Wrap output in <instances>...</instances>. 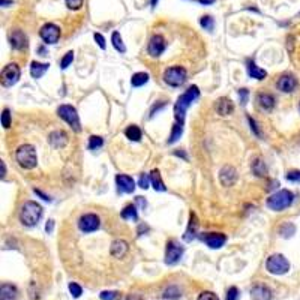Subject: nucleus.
<instances>
[{"mask_svg":"<svg viewBox=\"0 0 300 300\" xmlns=\"http://www.w3.org/2000/svg\"><path fill=\"white\" fill-rule=\"evenodd\" d=\"M198 96H200V90H198L197 86H191L182 96H179L177 102L174 105V119H176V123H180V125L185 123L186 111H188V108L192 105V102L195 101Z\"/></svg>","mask_w":300,"mask_h":300,"instance_id":"nucleus-1","label":"nucleus"},{"mask_svg":"<svg viewBox=\"0 0 300 300\" xmlns=\"http://www.w3.org/2000/svg\"><path fill=\"white\" fill-rule=\"evenodd\" d=\"M15 161L24 170H33L38 164L36 150L32 144H21L15 152Z\"/></svg>","mask_w":300,"mask_h":300,"instance_id":"nucleus-2","label":"nucleus"},{"mask_svg":"<svg viewBox=\"0 0 300 300\" xmlns=\"http://www.w3.org/2000/svg\"><path fill=\"white\" fill-rule=\"evenodd\" d=\"M294 201V194L288 189H281L267 198V207L275 212H282Z\"/></svg>","mask_w":300,"mask_h":300,"instance_id":"nucleus-3","label":"nucleus"},{"mask_svg":"<svg viewBox=\"0 0 300 300\" xmlns=\"http://www.w3.org/2000/svg\"><path fill=\"white\" fill-rule=\"evenodd\" d=\"M42 218V207L35 201H27L21 206L20 222L26 227H35Z\"/></svg>","mask_w":300,"mask_h":300,"instance_id":"nucleus-4","label":"nucleus"},{"mask_svg":"<svg viewBox=\"0 0 300 300\" xmlns=\"http://www.w3.org/2000/svg\"><path fill=\"white\" fill-rule=\"evenodd\" d=\"M188 80V72L182 66H171L164 72V81L171 87H180Z\"/></svg>","mask_w":300,"mask_h":300,"instance_id":"nucleus-5","label":"nucleus"},{"mask_svg":"<svg viewBox=\"0 0 300 300\" xmlns=\"http://www.w3.org/2000/svg\"><path fill=\"white\" fill-rule=\"evenodd\" d=\"M266 269L272 275H285L290 270L288 260L281 254H273L266 261Z\"/></svg>","mask_w":300,"mask_h":300,"instance_id":"nucleus-6","label":"nucleus"},{"mask_svg":"<svg viewBox=\"0 0 300 300\" xmlns=\"http://www.w3.org/2000/svg\"><path fill=\"white\" fill-rule=\"evenodd\" d=\"M21 77V69L17 63H9L3 68L2 74H0V83L3 87H12L18 83Z\"/></svg>","mask_w":300,"mask_h":300,"instance_id":"nucleus-7","label":"nucleus"},{"mask_svg":"<svg viewBox=\"0 0 300 300\" xmlns=\"http://www.w3.org/2000/svg\"><path fill=\"white\" fill-rule=\"evenodd\" d=\"M57 114H59V117H62L74 131H77V132L81 131V123H80L78 113H77V110H75L72 105H60L59 110H57Z\"/></svg>","mask_w":300,"mask_h":300,"instance_id":"nucleus-8","label":"nucleus"},{"mask_svg":"<svg viewBox=\"0 0 300 300\" xmlns=\"http://www.w3.org/2000/svg\"><path fill=\"white\" fill-rule=\"evenodd\" d=\"M182 255H183V246L174 239L168 240L165 248V263L168 266H173L180 261Z\"/></svg>","mask_w":300,"mask_h":300,"instance_id":"nucleus-9","label":"nucleus"},{"mask_svg":"<svg viewBox=\"0 0 300 300\" xmlns=\"http://www.w3.org/2000/svg\"><path fill=\"white\" fill-rule=\"evenodd\" d=\"M60 27L53 24V23H47L41 27L39 30V36L45 44H56L60 39Z\"/></svg>","mask_w":300,"mask_h":300,"instance_id":"nucleus-10","label":"nucleus"},{"mask_svg":"<svg viewBox=\"0 0 300 300\" xmlns=\"http://www.w3.org/2000/svg\"><path fill=\"white\" fill-rule=\"evenodd\" d=\"M165 39L162 35H153L152 38L149 39V44H147V54L153 59H158L164 51H165Z\"/></svg>","mask_w":300,"mask_h":300,"instance_id":"nucleus-11","label":"nucleus"},{"mask_svg":"<svg viewBox=\"0 0 300 300\" xmlns=\"http://www.w3.org/2000/svg\"><path fill=\"white\" fill-rule=\"evenodd\" d=\"M99 225H101V219H99V216H96L95 213H86L78 219V228L86 234L96 231L99 228Z\"/></svg>","mask_w":300,"mask_h":300,"instance_id":"nucleus-12","label":"nucleus"},{"mask_svg":"<svg viewBox=\"0 0 300 300\" xmlns=\"http://www.w3.org/2000/svg\"><path fill=\"white\" fill-rule=\"evenodd\" d=\"M219 180L222 186H233L237 182V171L233 165H224L219 171Z\"/></svg>","mask_w":300,"mask_h":300,"instance_id":"nucleus-13","label":"nucleus"},{"mask_svg":"<svg viewBox=\"0 0 300 300\" xmlns=\"http://www.w3.org/2000/svg\"><path fill=\"white\" fill-rule=\"evenodd\" d=\"M276 86H278V89H279L281 92H284V93H291V92H294V89L297 87V80H296V77L291 75V74H284V75L279 77Z\"/></svg>","mask_w":300,"mask_h":300,"instance_id":"nucleus-14","label":"nucleus"},{"mask_svg":"<svg viewBox=\"0 0 300 300\" xmlns=\"http://www.w3.org/2000/svg\"><path fill=\"white\" fill-rule=\"evenodd\" d=\"M203 240L207 243L209 248H212V249H219V248H222V246L225 245L227 237H225V234H222V233H207L206 236H203Z\"/></svg>","mask_w":300,"mask_h":300,"instance_id":"nucleus-15","label":"nucleus"},{"mask_svg":"<svg viewBox=\"0 0 300 300\" xmlns=\"http://www.w3.org/2000/svg\"><path fill=\"white\" fill-rule=\"evenodd\" d=\"M9 42H11V47L14 50H23L27 47V36L20 29H15L9 35Z\"/></svg>","mask_w":300,"mask_h":300,"instance_id":"nucleus-16","label":"nucleus"},{"mask_svg":"<svg viewBox=\"0 0 300 300\" xmlns=\"http://www.w3.org/2000/svg\"><path fill=\"white\" fill-rule=\"evenodd\" d=\"M128 251H129V245H128V242L123 240V239H117V240H114V242L111 243L110 252H111V255L116 257V258H123V257L128 254Z\"/></svg>","mask_w":300,"mask_h":300,"instance_id":"nucleus-17","label":"nucleus"},{"mask_svg":"<svg viewBox=\"0 0 300 300\" xmlns=\"http://www.w3.org/2000/svg\"><path fill=\"white\" fill-rule=\"evenodd\" d=\"M233 111H234V104H233V101H231L230 98L222 96V98H219L218 101H216V113L219 116L225 117V116L233 114Z\"/></svg>","mask_w":300,"mask_h":300,"instance_id":"nucleus-18","label":"nucleus"},{"mask_svg":"<svg viewBox=\"0 0 300 300\" xmlns=\"http://www.w3.org/2000/svg\"><path fill=\"white\" fill-rule=\"evenodd\" d=\"M116 183H117V189L120 192H125V194H131L134 192L135 189V182L132 177L126 176V174H117L116 177Z\"/></svg>","mask_w":300,"mask_h":300,"instance_id":"nucleus-19","label":"nucleus"},{"mask_svg":"<svg viewBox=\"0 0 300 300\" xmlns=\"http://www.w3.org/2000/svg\"><path fill=\"white\" fill-rule=\"evenodd\" d=\"M48 141L54 149H62L68 144V135L65 131H53L48 135Z\"/></svg>","mask_w":300,"mask_h":300,"instance_id":"nucleus-20","label":"nucleus"},{"mask_svg":"<svg viewBox=\"0 0 300 300\" xmlns=\"http://www.w3.org/2000/svg\"><path fill=\"white\" fill-rule=\"evenodd\" d=\"M246 71H248V75L251 78H255V80H264L267 77V72L260 68L254 60H248L246 62Z\"/></svg>","mask_w":300,"mask_h":300,"instance_id":"nucleus-21","label":"nucleus"},{"mask_svg":"<svg viewBox=\"0 0 300 300\" xmlns=\"http://www.w3.org/2000/svg\"><path fill=\"white\" fill-rule=\"evenodd\" d=\"M18 290L12 284H2L0 287V300H17Z\"/></svg>","mask_w":300,"mask_h":300,"instance_id":"nucleus-22","label":"nucleus"},{"mask_svg":"<svg viewBox=\"0 0 300 300\" xmlns=\"http://www.w3.org/2000/svg\"><path fill=\"white\" fill-rule=\"evenodd\" d=\"M257 102H258V105H260V108L261 110H264V111H270L273 107H275V98H273V95H270V93H258V96H257Z\"/></svg>","mask_w":300,"mask_h":300,"instance_id":"nucleus-23","label":"nucleus"},{"mask_svg":"<svg viewBox=\"0 0 300 300\" xmlns=\"http://www.w3.org/2000/svg\"><path fill=\"white\" fill-rule=\"evenodd\" d=\"M252 300H272V291L266 285H255L251 290Z\"/></svg>","mask_w":300,"mask_h":300,"instance_id":"nucleus-24","label":"nucleus"},{"mask_svg":"<svg viewBox=\"0 0 300 300\" xmlns=\"http://www.w3.org/2000/svg\"><path fill=\"white\" fill-rule=\"evenodd\" d=\"M197 227H198V222H197V218L194 213L189 215V224H188V228L183 234V239L186 242H191L195 236H197Z\"/></svg>","mask_w":300,"mask_h":300,"instance_id":"nucleus-25","label":"nucleus"},{"mask_svg":"<svg viewBox=\"0 0 300 300\" xmlns=\"http://www.w3.org/2000/svg\"><path fill=\"white\" fill-rule=\"evenodd\" d=\"M50 65L48 63H39V62H32L30 65V75L33 78H41L47 71H48Z\"/></svg>","mask_w":300,"mask_h":300,"instance_id":"nucleus-26","label":"nucleus"},{"mask_svg":"<svg viewBox=\"0 0 300 300\" xmlns=\"http://www.w3.org/2000/svg\"><path fill=\"white\" fill-rule=\"evenodd\" d=\"M150 180H152V186L155 188V191H161L164 192L167 188H165V183L161 177V173L159 170H153L152 173H150Z\"/></svg>","mask_w":300,"mask_h":300,"instance_id":"nucleus-27","label":"nucleus"},{"mask_svg":"<svg viewBox=\"0 0 300 300\" xmlns=\"http://www.w3.org/2000/svg\"><path fill=\"white\" fill-rule=\"evenodd\" d=\"M125 135L131 141H140L141 140V129L137 125H131L125 129Z\"/></svg>","mask_w":300,"mask_h":300,"instance_id":"nucleus-28","label":"nucleus"},{"mask_svg":"<svg viewBox=\"0 0 300 300\" xmlns=\"http://www.w3.org/2000/svg\"><path fill=\"white\" fill-rule=\"evenodd\" d=\"M147 81H149V74H146V72H137V74H134L132 78H131V84H132L134 87H141V86H144Z\"/></svg>","mask_w":300,"mask_h":300,"instance_id":"nucleus-29","label":"nucleus"},{"mask_svg":"<svg viewBox=\"0 0 300 300\" xmlns=\"http://www.w3.org/2000/svg\"><path fill=\"white\" fill-rule=\"evenodd\" d=\"M252 171H254L255 176H258V177H264V176L267 174L266 164H264L260 158H257V159L252 162Z\"/></svg>","mask_w":300,"mask_h":300,"instance_id":"nucleus-30","label":"nucleus"},{"mask_svg":"<svg viewBox=\"0 0 300 300\" xmlns=\"http://www.w3.org/2000/svg\"><path fill=\"white\" fill-rule=\"evenodd\" d=\"M122 218L126 221H137L138 219V213H137V207L129 204L122 210Z\"/></svg>","mask_w":300,"mask_h":300,"instance_id":"nucleus-31","label":"nucleus"},{"mask_svg":"<svg viewBox=\"0 0 300 300\" xmlns=\"http://www.w3.org/2000/svg\"><path fill=\"white\" fill-rule=\"evenodd\" d=\"M111 42H113L114 48L117 50L119 53H126V47H125L123 39H122V36H120L119 32H114V33H113V36H111Z\"/></svg>","mask_w":300,"mask_h":300,"instance_id":"nucleus-32","label":"nucleus"},{"mask_svg":"<svg viewBox=\"0 0 300 300\" xmlns=\"http://www.w3.org/2000/svg\"><path fill=\"white\" fill-rule=\"evenodd\" d=\"M182 134H183V125H180V123H174V125H173L171 135H170V138H168V143H170V144L176 143V141L182 137Z\"/></svg>","mask_w":300,"mask_h":300,"instance_id":"nucleus-33","label":"nucleus"},{"mask_svg":"<svg viewBox=\"0 0 300 300\" xmlns=\"http://www.w3.org/2000/svg\"><path fill=\"white\" fill-rule=\"evenodd\" d=\"M104 146V138L102 137H98V135H92L89 138V149L90 150H96L99 147Z\"/></svg>","mask_w":300,"mask_h":300,"instance_id":"nucleus-34","label":"nucleus"},{"mask_svg":"<svg viewBox=\"0 0 300 300\" xmlns=\"http://www.w3.org/2000/svg\"><path fill=\"white\" fill-rule=\"evenodd\" d=\"M294 231H296V227L291 224V222H287V224H284L281 228H279V234L282 236V237H291L293 234H294Z\"/></svg>","mask_w":300,"mask_h":300,"instance_id":"nucleus-35","label":"nucleus"},{"mask_svg":"<svg viewBox=\"0 0 300 300\" xmlns=\"http://www.w3.org/2000/svg\"><path fill=\"white\" fill-rule=\"evenodd\" d=\"M200 24H201V27H204V30L212 32L215 27V20L210 15H204V17L200 18Z\"/></svg>","mask_w":300,"mask_h":300,"instance_id":"nucleus-36","label":"nucleus"},{"mask_svg":"<svg viewBox=\"0 0 300 300\" xmlns=\"http://www.w3.org/2000/svg\"><path fill=\"white\" fill-rule=\"evenodd\" d=\"M180 297V290L176 285H170L164 291V299H179Z\"/></svg>","mask_w":300,"mask_h":300,"instance_id":"nucleus-37","label":"nucleus"},{"mask_svg":"<svg viewBox=\"0 0 300 300\" xmlns=\"http://www.w3.org/2000/svg\"><path fill=\"white\" fill-rule=\"evenodd\" d=\"M2 126L5 129L11 128V111H9V108H5L2 113Z\"/></svg>","mask_w":300,"mask_h":300,"instance_id":"nucleus-38","label":"nucleus"},{"mask_svg":"<svg viewBox=\"0 0 300 300\" xmlns=\"http://www.w3.org/2000/svg\"><path fill=\"white\" fill-rule=\"evenodd\" d=\"M72 62H74V51H68V53L65 54V57L62 59V62H60V68H62V69H66Z\"/></svg>","mask_w":300,"mask_h":300,"instance_id":"nucleus-39","label":"nucleus"},{"mask_svg":"<svg viewBox=\"0 0 300 300\" xmlns=\"http://www.w3.org/2000/svg\"><path fill=\"white\" fill-rule=\"evenodd\" d=\"M119 293L117 291H102L101 294H99V297H101L102 300H119Z\"/></svg>","mask_w":300,"mask_h":300,"instance_id":"nucleus-40","label":"nucleus"},{"mask_svg":"<svg viewBox=\"0 0 300 300\" xmlns=\"http://www.w3.org/2000/svg\"><path fill=\"white\" fill-rule=\"evenodd\" d=\"M65 2H66V6L71 11H78V9H81L84 0H65Z\"/></svg>","mask_w":300,"mask_h":300,"instance_id":"nucleus-41","label":"nucleus"},{"mask_svg":"<svg viewBox=\"0 0 300 300\" xmlns=\"http://www.w3.org/2000/svg\"><path fill=\"white\" fill-rule=\"evenodd\" d=\"M197 300H219V297L213 291H203L197 297Z\"/></svg>","mask_w":300,"mask_h":300,"instance_id":"nucleus-42","label":"nucleus"},{"mask_svg":"<svg viewBox=\"0 0 300 300\" xmlns=\"http://www.w3.org/2000/svg\"><path fill=\"white\" fill-rule=\"evenodd\" d=\"M150 183H152V180H150V174H141L140 176V180H138V186L140 188L147 189Z\"/></svg>","mask_w":300,"mask_h":300,"instance_id":"nucleus-43","label":"nucleus"},{"mask_svg":"<svg viewBox=\"0 0 300 300\" xmlns=\"http://www.w3.org/2000/svg\"><path fill=\"white\" fill-rule=\"evenodd\" d=\"M69 291H71V294L77 299V297H80L81 296V293H83V288L78 285V284H75V282H71L69 284Z\"/></svg>","mask_w":300,"mask_h":300,"instance_id":"nucleus-44","label":"nucleus"},{"mask_svg":"<svg viewBox=\"0 0 300 300\" xmlns=\"http://www.w3.org/2000/svg\"><path fill=\"white\" fill-rule=\"evenodd\" d=\"M287 180H290V182H300V171H297V170H291V171H288L287 173Z\"/></svg>","mask_w":300,"mask_h":300,"instance_id":"nucleus-45","label":"nucleus"},{"mask_svg":"<svg viewBox=\"0 0 300 300\" xmlns=\"http://www.w3.org/2000/svg\"><path fill=\"white\" fill-rule=\"evenodd\" d=\"M93 38H95V41H96V44L101 47L102 50H105L107 48V44H105V38L101 35V33H95L93 35Z\"/></svg>","mask_w":300,"mask_h":300,"instance_id":"nucleus-46","label":"nucleus"},{"mask_svg":"<svg viewBox=\"0 0 300 300\" xmlns=\"http://www.w3.org/2000/svg\"><path fill=\"white\" fill-rule=\"evenodd\" d=\"M239 299V290L236 287H231L227 291V300H237Z\"/></svg>","mask_w":300,"mask_h":300,"instance_id":"nucleus-47","label":"nucleus"},{"mask_svg":"<svg viewBox=\"0 0 300 300\" xmlns=\"http://www.w3.org/2000/svg\"><path fill=\"white\" fill-rule=\"evenodd\" d=\"M248 96H249V92H248L246 89H240V90H239V99H240L242 105H246V102H248Z\"/></svg>","mask_w":300,"mask_h":300,"instance_id":"nucleus-48","label":"nucleus"},{"mask_svg":"<svg viewBox=\"0 0 300 300\" xmlns=\"http://www.w3.org/2000/svg\"><path fill=\"white\" fill-rule=\"evenodd\" d=\"M248 122H249V125H251V129L254 131V134H255L257 137H261V132H260V129H258V126H257V122H255L252 117H248Z\"/></svg>","mask_w":300,"mask_h":300,"instance_id":"nucleus-49","label":"nucleus"},{"mask_svg":"<svg viewBox=\"0 0 300 300\" xmlns=\"http://www.w3.org/2000/svg\"><path fill=\"white\" fill-rule=\"evenodd\" d=\"M135 203H137V206H138V207H140L141 210H144V209H146V206H147L146 200H144L143 197H140V195H138V197L135 198Z\"/></svg>","mask_w":300,"mask_h":300,"instance_id":"nucleus-50","label":"nucleus"},{"mask_svg":"<svg viewBox=\"0 0 300 300\" xmlns=\"http://www.w3.org/2000/svg\"><path fill=\"white\" fill-rule=\"evenodd\" d=\"M33 191H35V194H38V195L44 200V201H51V198H50L48 195H45V194H42L39 189H33Z\"/></svg>","mask_w":300,"mask_h":300,"instance_id":"nucleus-51","label":"nucleus"},{"mask_svg":"<svg viewBox=\"0 0 300 300\" xmlns=\"http://www.w3.org/2000/svg\"><path fill=\"white\" fill-rule=\"evenodd\" d=\"M53 227H54V221L50 219V221L47 222V225H45V231H47V233H51V231H53Z\"/></svg>","mask_w":300,"mask_h":300,"instance_id":"nucleus-52","label":"nucleus"},{"mask_svg":"<svg viewBox=\"0 0 300 300\" xmlns=\"http://www.w3.org/2000/svg\"><path fill=\"white\" fill-rule=\"evenodd\" d=\"M0 168H2V174H0V177H5V174H6V165H5V162L3 161H0Z\"/></svg>","mask_w":300,"mask_h":300,"instance_id":"nucleus-53","label":"nucleus"},{"mask_svg":"<svg viewBox=\"0 0 300 300\" xmlns=\"http://www.w3.org/2000/svg\"><path fill=\"white\" fill-rule=\"evenodd\" d=\"M126 300H143V297L140 294H129Z\"/></svg>","mask_w":300,"mask_h":300,"instance_id":"nucleus-54","label":"nucleus"},{"mask_svg":"<svg viewBox=\"0 0 300 300\" xmlns=\"http://www.w3.org/2000/svg\"><path fill=\"white\" fill-rule=\"evenodd\" d=\"M215 2L216 0H198V3H201V5H212Z\"/></svg>","mask_w":300,"mask_h":300,"instance_id":"nucleus-55","label":"nucleus"},{"mask_svg":"<svg viewBox=\"0 0 300 300\" xmlns=\"http://www.w3.org/2000/svg\"><path fill=\"white\" fill-rule=\"evenodd\" d=\"M39 53H41V56H45V50H44V47H39Z\"/></svg>","mask_w":300,"mask_h":300,"instance_id":"nucleus-56","label":"nucleus"},{"mask_svg":"<svg viewBox=\"0 0 300 300\" xmlns=\"http://www.w3.org/2000/svg\"><path fill=\"white\" fill-rule=\"evenodd\" d=\"M156 5H158V0H152V6L156 8Z\"/></svg>","mask_w":300,"mask_h":300,"instance_id":"nucleus-57","label":"nucleus"},{"mask_svg":"<svg viewBox=\"0 0 300 300\" xmlns=\"http://www.w3.org/2000/svg\"><path fill=\"white\" fill-rule=\"evenodd\" d=\"M299 108H300V105H299Z\"/></svg>","mask_w":300,"mask_h":300,"instance_id":"nucleus-58","label":"nucleus"}]
</instances>
